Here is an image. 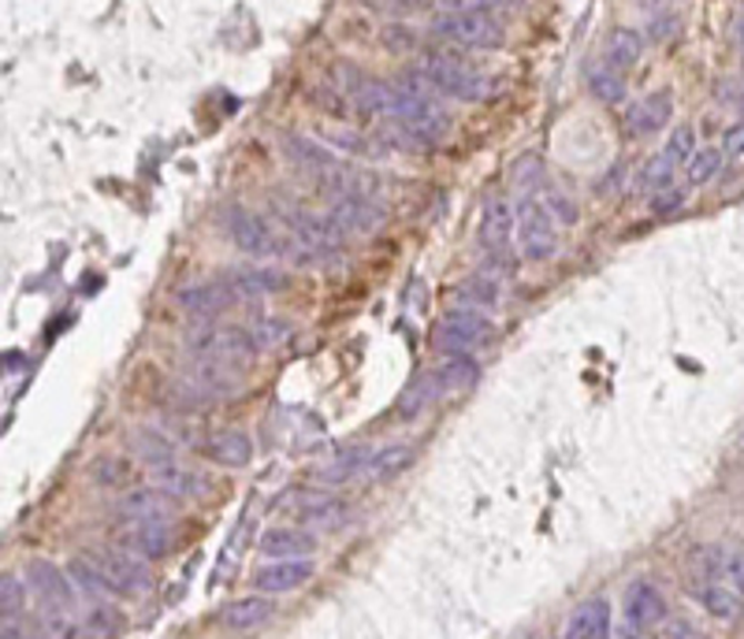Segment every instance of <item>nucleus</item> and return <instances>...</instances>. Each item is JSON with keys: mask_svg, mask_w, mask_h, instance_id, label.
Listing matches in <instances>:
<instances>
[{"mask_svg": "<svg viewBox=\"0 0 744 639\" xmlns=\"http://www.w3.org/2000/svg\"><path fill=\"white\" fill-rule=\"evenodd\" d=\"M492 12V4H446L443 16L432 19V34L459 49H503L506 27Z\"/></svg>", "mask_w": 744, "mask_h": 639, "instance_id": "obj_1", "label": "nucleus"}, {"mask_svg": "<svg viewBox=\"0 0 744 639\" xmlns=\"http://www.w3.org/2000/svg\"><path fill=\"white\" fill-rule=\"evenodd\" d=\"M87 558L98 566V572L109 580V588L115 599H138L153 588V569H149L145 558H138L134 550L127 547H90L82 550Z\"/></svg>", "mask_w": 744, "mask_h": 639, "instance_id": "obj_2", "label": "nucleus"}, {"mask_svg": "<svg viewBox=\"0 0 744 639\" xmlns=\"http://www.w3.org/2000/svg\"><path fill=\"white\" fill-rule=\"evenodd\" d=\"M187 349L194 357L209 361H228V365H247L258 357V338L250 327H231V324H198L187 332Z\"/></svg>", "mask_w": 744, "mask_h": 639, "instance_id": "obj_3", "label": "nucleus"}, {"mask_svg": "<svg viewBox=\"0 0 744 639\" xmlns=\"http://www.w3.org/2000/svg\"><path fill=\"white\" fill-rule=\"evenodd\" d=\"M495 338V324L492 316L481 313V308H446L443 320L435 324L432 346L443 349L446 357L451 354H473L481 346H492Z\"/></svg>", "mask_w": 744, "mask_h": 639, "instance_id": "obj_4", "label": "nucleus"}, {"mask_svg": "<svg viewBox=\"0 0 744 639\" xmlns=\"http://www.w3.org/2000/svg\"><path fill=\"white\" fill-rule=\"evenodd\" d=\"M424 74H429L432 90L440 98H454V101H484L495 93V79L484 71L470 68V63L454 60V57H429L424 60Z\"/></svg>", "mask_w": 744, "mask_h": 639, "instance_id": "obj_5", "label": "nucleus"}, {"mask_svg": "<svg viewBox=\"0 0 744 639\" xmlns=\"http://www.w3.org/2000/svg\"><path fill=\"white\" fill-rule=\"evenodd\" d=\"M555 212L540 205L533 194H521L517 201V242L525 261H551L559 250V231H555Z\"/></svg>", "mask_w": 744, "mask_h": 639, "instance_id": "obj_6", "label": "nucleus"}, {"mask_svg": "<svg viewBox=\"0 0 744 639\" xmlns=\"http://www.w3.org/2000/svg\"><path fill=\"white\" fill-rule=\"evenodd\" d=\"M280 149L286 153L291 164H298L302 172H310L313 179H321L324 186H343L346 183V164L328 145L313 142V138L283 131L280 134Z\"/></svg>", "mask_w": 744, "mask_h": 639, "instance_id": "obj_7", "label": "nucleus"}, {"mask_svg": "<svg viewBox=\"0 0 744 639\" xmlns=\"http://www.w3.org/2000/svg\"><path fill=\"white\" fill-rule=\"evenodd\" d=\"M275 212L283 216L286 234H291L294 246L302 253H328L346 239V234L339 231L328 216H313L310 209H298V205H291V201H275Z\"/></svg>", "mask_w": 744, "mask_h": 639, "instance_id": "obj_8", "label": "nucleus"}, {"mask_svg": "<svg viewBox=\"0 0 744 639\" xmlns=\"http://www.w3.org/2000/svg\"><path fill=\"white\" fill-rule=\"evenodd\" d=\"M223 220H228L231 242H235V246H239L242 253H247V257H253V261L283 257V239H280V234H275L261 216H253L250 209L231 205L228 212H223Z\"/></svg>", "mask_w": 744, "mask_h": 639, "instance_id": "obj_9", "label": "nucleus"}, {"mask_svg": "<svg viewBox=\"0 0 744 639\" xmlns=\"http://www.w3.org/2000/svg\"><path fill=\"white\" fill-rule=\"evenodd\" d=\"M395 123L406 126L410 134H418L424 145H435L446 131H451V112H446L435 98H410V93H402Z\"/></svg>", "mask_w": 744, "mask_h": 639, "instance_id": "obj_10", "label": "nucleus"}, {"mask_svg": "<svg viewBox=\"0 0 744 639\" xmlns=\"http://www.w3.org/2000/svg\"><path fill=\"white\" fill-rule=\"evenodd\" d=\"M183 383L194 394H201V398H231V394L242 390V372H239V365H228V361L194 357V361H187Z\"/></svg>", "mask_w": 744, "mask_h": 639, "instance_id": "obj_11", "label": "nucleus"}, {"mask_svg": "<svg viewBox=\"0 0 744 639\" xmlns=\"http://www.w3.org/2000/svg\"><path fill=\"white\" fill-rule=\"evenodd\" d=\"M328 220H332L343 234H369V231H376L380 223L388 220V209L380 205L376 197H369V194L343 190V194L335 197L332 212H328Z\"/></svg>", "mask_w": 744, "mask_h": 639, "instance_id": "obj_12", "label": "nucleus"}, {"mask_svg": "<svg viewBox=\"0 0 744 639\" xmlns=\"http://www.w3.org/2000/svg\"><path fill=\"white\" fill-rule=\"evenodd\" d=\"M175 302L187 316L201 320V324H217V316L228 313L239 302V294L231 291V283H187L175 294Z\"/></svg>", "mask_w": 744, "mask_h": 639, "instance_id": "obj_13", "label": "nucleus"}, {"mask_svg": "<svg viewBox=\"0 0 744 639\" xmlns=\"http://www.w3.org/2000/svg\"><path fill=\"white\" fill-rule=\"evenodd\" d=\"M517 234V205H510L503 194H487L481 209V242L492 253H506Z\"/></svg>", "mask_w": 744, "mask_h": 639, "instance_id": "obj_14", "label": "nucleus"}, {"mask_svg": "<svg viewBox=\"0 0 744 639\" xmlns=\"http://www.w3.org/2000/svg\"><path fill=\"white\" fill-rule=\"evenodd\" d=\"M258 550L269 561H305L316 550V531L310 528H291V525H275L258 539Z\"/></svg>", "mask_w": 744, "mask_h": 639, "instance_id": "obj_15", "label": "nucleus"}, {"mask_svg": "<svg viewBox=\"0 0 744 639\" xmlns=\"http://www.w3.org/2000/svg\"><path fill=\"white\" fill-rule=\"evenodd\" d=\"M123 547L153 566L172 554V528H168V520H131L123 528Z\"/></svg>", "mask_w": 744, "mask_h": 639, "instance_id": "obj_16", "label": "nucleus"}, {"mask_svg": "<svg viewBox=\"0 0 744 639\" xmlns=\"http://www.w3.org/2000/svg\"><path fill=\"white\" fill-rule=\"evenodd\" d=\"M622 610H625V621H630V625H641V628L663 625V621H666V613H670V610H666L663 591H658L652 580H633L630 588H625Z\"/></svg>", "mask_w": 744, "mask_h": 639, "instance_id": "obj_17", "label": "nucleus"}, {"mask_svg": "<svg viewBox=\"0 0 744 639\" xmlns=\"http://www.w3.org/2000/svg\"><path fill=\"white\" fill-rule=\"evenodd\" d=\"M27 584H30V591L38 595L41 606H74V595H79L68 572L57 569L52 561H30Z\"/></svg>", "mask_w": 744, "mask_h": 639, "instance_id": "obj_18", "label": "nucleus"}, {"mask_svg": "<svg viewBox=\"0 0 744 639\" xmlns=\"http://www.w3.org/2000/svg\"><path fill=\"white\" fill-rule=\"evenodd\" d=\"M175 498H168L164 491H157V487H131V491L120 495V503H115V509H120V517L127 520H168L179 514Z\"/></svg>", "mask_w": 744, "mask_h": 639, "instance_id": "obj_19", "label": "nucleus"}, {"mask_svg": "<svg viewBox=\"0 0 744 639\" xmlns=\"http://www.w3.org/2000/svg\"><path fill=\"white\" fill-rule=\"evenodd\" d=\"M670 112H674V93L655 90V93H647V98H641L630 112H625V131H630L633 138L658 134L670 123Z\"/></svg>", "mask_w": 744, "mask_h": 639, "instance_id": "obj_20", "label": "nucleus"}, {"mask_svg": "<svg viewBox=\"0 0 744 639\" xmlns=\"http://www.w3.org/2000/svg\"><path fill=\"white\" fill-rule=\"evenodd\" d=\"M313 577V561H269V566H261L253 572V588L261 595H286V591H298L305 580Z\"/></svg>", "mask_w": 744, "mask_h": 639, "instance_id": "obj_21", "label": "nucleus"}, {"mask_svg": "<svg viewBox=\"0 0 744 639\" xmlns=\"http://www.w3.org/2000/svg\"><path fill=\"white\" fill-rule=\"evenodd\" d=\"M205 450L209 462H217L223 468H247L250 457H253V443L247 432H235V428H223V432H212L209 443L201 446Z\"/></svg>", "mask_w": 744, "mask_h": 639, "instance_id": "obj_22", "label": "nucleus"}, {"mask_svg": "<svg viewBox=\"0 0 744 639\" xmlns=\"http://www.w3.org/2000/svg\"><path fill=\"white\" fill-rule=\"evenodd\" d=\"M153 487L164 491L168 498H175V503H187V498H198L209 491V479L201 476L198 468L164 465V468H153Z\"/></svg>", "mask_w": 744, "mask_h": 639, "instance_id": "obj_23", "label": "nucleus"}, {"mask_svg": "<svg viewBox=\"0 0 744 639\" xmlns=\"http://www.w3.org/2000/svg\"><path fill=\"white\" fill-rule=\"evenodd\" d=\"M562 639H611V602L607 599L581 602L566 621V636Z\"/></svg>", "mask_w": 744, "mask_h": 639, "instance_id": "obj_24", "label": "nucleus"}, {"mask_svg": "<svg viewBox=\"0 0 744 639\" xmlns=\"http://www.w3.org/2000/svg\"><path fill=\"white\" fill-rule=\"evenodd\" d=\"M275 617V602L269 599V595H247V599H235L231 606H223L220 621L228 628H235V632H253V628L269 625Z\"/></svg>", "mask_w": 744, "mask_h": 639, "instance_id": "obj_25", "label": "nucleus"}, {"mask_svg": "<svg viewBox=\"0 0 744 639\" xmlns=\"http://www.w3.org/2000/svg\"><path fill=\"white\" fill-rule=\"evenodd\" d=\"M372 454H376V450H369V446H346V450H343V454H335L328 465L313 468V479H316V484H332V487L350 484V479L365 476V468H369V462H372Z\"/></svg>", "mask_w": 744, "mask_h": 639, "instance_id": "obj_26", "label": "nucleus"}, {"mask_svg": "<svg viewBox=\"0 0 744 639\" xmlns=\"http://www.w3.org/2000/svg\"><path fill=\"white\" fill-rule=\"evenodd\" d=\"M298 517H302L305 525H316V528H343L346 517H350V506L339 495L310 491L302 503H298Z\"/></svg>", "mask_w": 744, "mask_h": 639, "instance_id": "obj_27", "label": "nucleus"}, {"mask_svg": "<svg viewBox=\"0 0 744 639\" xmlns=\"http://www.w3.org/2000/svg\"><path fill=\"white\" fill-rule=\"evenodd\" d=\"M644 57V34L633 27H614L607 41H603V63H611V68H633V63H641Z\"/></svg>", "mask_w": 744, "mask_h": 639, "instance_id": "obj_28", "label": "nucleus"}, {"mask_svg": "<svg viewBox=\"0 0 744 639\" xmlns=\"http://www.w3.org/2000/svg\"><path fill=\"white\" fill-rule=\"evenodd\" d=\"M413 465V446L406 443H391V446H380L376 454H372V462L365 468L369 484H384V479H395L399 473H406V468Z\"/></svg>", "mask_w": 744, "mask_h": 639, "instance_id": "obj_29", "label": "nucleus"}, {"mask_svg": "<svg viewBox=\"0 0 744 639\" xmlns=\"http://www.w3.org/2000/svg\"><path fill=\"white\" fill-rule=\"evenodd\" d=\"M454 297L465 305V308H495L499 305V297H503V283L495 280V275H487V272H481V275H470V280H462L459 286H454Z\"/></svg>", "mask_w": 744, "mask_h": 639, "instance_id": "obj_30", "label": "nucleus"}, {"mask_svg": "<svg viewBox=\"0 0 744 639\" xmlns=\"http://www.w3.org/2000/svg\"><path fill=\"white\" fill-rule=\"evenodd\" d=\"M696 599L704 602V610L711 617H718V621H737L741 610H744V599L737 591H730L726 584H696Z\"/></svg>", "mask_w": 744, "mask_h": 639, "instance_id": "obj_31", "label": "nucleus"}, {"mask_svg": "<svg viewBox=\"0 0 744 639\" xmlns=\"http://www.w3.org/2000/svg\"><path fill=\"white\" fill-rule=\"evenodd\" d=\"M584 82H589L592 98L603 101V104H622L625 93H630V87H625L622 71L611 68V63H592L589 74H584Z\"/></svg>", "mask_w": 744, "mask_h": 639, "instance_id": "obj_32", "label": "nucleus"}, {"mask_svg": "<svg viewBox=\"0 0 744 639\" xmlns=\"http://www.w3.org/2000/svg\"><path fill=\"white\" fill-rule=\"evenodd\" d=\"M41 636L49 639H87L82 617H74V606H41Z\"/></svg>", "mask_w": 744, "mask_h": 639, "instance_id": "obj_33", "label": "nucleus"}, {"mask_svg": "<svg viewBox=\"0 0 744 639\" xmlns=\"http://www.w3.org/2000/svg\"><path fill=\"white\" fill-rule=\"evenodd\" d=\"M231 291L239 297H269L283 291V275L269 268H235L231 272Z\"/></svg>", "mask_w": 744, "mask_h": 639, "instance_id": "obj_34", "label": "nucleus"}, {"mask_svg": "<svg viewBox=\"0 0 744 639\" xmlns=\"http://www.w3.org/2000/svg\"><path fill=\"white\" fill-rule=\"evenodd\" d=\"M435 376H440L443 390H465L481 379V365H476L473 354H451L440 368H435Z\"/></svg>", "mask_w": 744, "mask_h": 639, "instance_id": "obj_35", "label": "nucleus"}, {"mask_svg": "<svg viewBox=\"0 0 744 639\" xmlns=\"http://www.w3.org/2000/svg\"><path fill=\"white\" fill-rule=\"evenodd\" d=\"M440 394H446L443 390V383H440V376H435V372H424L421 379H413V387L402 394V402H399V413L402 417H418L421 409H429L435 398H440Z\"/></svg>", "mask_w": 744, "mask_h": 639, "instance_id": "obj_36", "label": "nucleus"}, {"mask_svg": "<svg viewBox=\"0 0 744 639\" xmlns=\"http://www.w3.org/2000/svg\"><path fill=\"white\" fill-rule=\"evenodd\" d=\"M68 577H71V584H74V591L90 595V599H104V595H112L109 580L101 577L98 566H93L87 554H79V558H71V561H68Z\"/></svg>", "mask_w": 744, "mask_h": 639, "instance_id": "obj_37", "label": "nucleus"}, {"mask_svg": "<svg viewBox=\"0 0 744 639\" xmlns=\"http://www.w3.org/2000/svg\"><path fill=\"white\" fill-rule=\"evenodd\" d=\"M82 628H87V639H112L123 628V617L109 602H93L90 610H82Z\"/></svg>", "mask_w": 744, "mask_h": 639, "instance_id": "obj_38", "label": "nucleus"}, {"mask_svg": "<svg viewBox=\"0 0 744 639\" xmlns=\"http://www.w3.org/2000/svg\"><path fill=\"white\" fill-rule=\"evenodd\" d=\"M134 454L142 457V462H145L149 468L175 465V450H172V443H168L164 435L149 432V428H142V432L134 435Z\"/></svg>", "mask_w": 744, "mask_h": 639, "instance_id": "obj_39", "label": "nucleus"}, {"mask_svg": "<svg viewBox=\"0 0 744 639\" xmlns=\"http://www.w3.org/2000/svg\"><path fill=\"white\" fill-rule=\"evenodd\" d=\"M722 149L718 145H704V149H696L693 153V160L685 164V179H688V186H707L711 179H715L718 172H722Z\"/></svg>", "mask_w": 744, "mask_h": 639, "instance_id": "obj_40", "label": "nucleus"}, {"mask_svg": "<svg viewBox=\"0 0 744 639\" xmlns=\"http://www.w3.org/2000/svg\"><path fill=\"white\" fill-rule=\"evenodd\" d=\"M674 172H677L674 160H670L666 153H655V156L641 168V190H647V194L670 190V186H674Z\"/></svg>", "mask_w": 744, "mask_h": 639, "instance_id": "obj_41", "label": "nucleus"}, {"mask_svg": "<svg viewBox=\"0 0 744 639\" xmlns=\"http://www.w3.org/2000/svg\"><path fill=\"white\" fill-rule=\"evenodd\" d=\"M663 153L674 160V164H688V160H693V153H696V131H693V126H688V123L674 126V131L666 134Z\"/></svg>", "mask_w": 744, "mask_h": 639, "instance_id": "obj_42", "label": "nucleus"}, {"mask_svg": "<svg viewBox=\"0 0 744 639\" xmlns=\"http://www.w3.org/2000/svg\"><path fill=\"white\" fill-rule=\"evenodd\" d=\"M718 580L726 584L730 591H737L741 599H744V550H722Z\"/></svg>", "mask_w": 744, "mask_h": 639, "instance_id": "obj_43", "label": "nucleus"}, {"mask_svg": "<svg viewBox=\"0 0 744 639\" xmlns=\"http://www.w3.org/2000/svg\"><path fill=\"white\" fill-rule=\"evenodd\" d=\"M0 610H4V617L23 613V584H19L16 572H4V580H0Z\"/></svg>", "mask_w": 744, "mask_h": 639, "instance_id": "obj_44", "label": "nucleus"}, {"mask_svg": "<svg viewBox=\"0 0 744 639\" xmlns=\"http://www.w3.org/2000/svg\"><path fill=\"white\" fill-rule=\"evenodd\" d=\"M647 209H652V216H670V212L685 209V190L682 186L658 190V194L647 197Z\"/></svg>", "mask_w": 744, "mask_h": 639, "instance_id": "obj_45", "label": "nucleus"}, {"mask_svg": "<svg viewBox=\"0 0 744 639\" xmlns=\"http://www.w3.org/2000/svg\"><path fill=\"white\" fill-rule=\"evenodd\" d=\"M250 332H253V338H258V346H275V343H283V338H286V332H291V327H286L283 320L261 316L258 324H250Z\"/></svg>", "mask_w": 744, "mask_h": 639, "instance_id": "obj_46", "label": "nucleus"}, {"mask_svg": "<svg viewBox=\"0 0 744 639\" xmlns=\"http://www.w3.org/2000/svg\"><path fill=\"white\" fill-rule=\"evenodd\" d=\"M510 175H514V183H521V186H533V183H540V175H544V168H540V160L536 156H517L514 160V168H510Z\"/></svg>", "mask_w": 744, "mask_h": 639, "instance_id": "obj_47", "label": "nucleus"}, {"mask_svg": "<svg viewBox=\"0 0 744 639\" xmlns=\"http://www.w3.org/2000/svg\"><path fill=\"white\" fill-rule=\"evenodd\" d=\"M718 149H722V156H726V160H744V120L722 131V145Z\"/></svg>", "mask_w": 744, "mask_h": 639, "instance_id": "obj_48", "label": "nucleus"}, {"mask_svg": "<svg viewBox=\"0 0 744 639\" xmlns=\"http://www.w3.org/2000/svg\"><path fill=\"white\" fill-rule=\"evenodd\" d=\"M384 45H388L391 52H406V49L418 45V38H413V30H410V27H388V30H384Z\"/></svg>", "mask_w": 744, "mask_h": 639, "instance_id": "obj_49", "label": "nucleus"}, {"mask_svg": "<svg viewBox=\"0 0 744 639\" xmlns=\"http://www.w3.org/2000/svg\"><path fill=\"white\" fill-rule=\"evenodd\" d=\"M674 27H677V16L670 12V8H663V12H658L652 23H647V34H652L655 41H663V38L674 34Z\"/></svg>", "mask_w": 744, "mask_h": 639, "instance_id": "obj_50", "label": "nucleus"}, {"mask_svg": "<svg viewBox=\"0 0 744 639\" xmlns=\"http://www.w3.org/2000/svg\"><path fill=\"white\" fill-rule=\"evenodd\" d=\"M332 142H335V145H343L346 153H369L365 138H358L354 131H335V134H332Z\"/></svg>", "mask_w": 744, "mask_h": 639, "instance_id": "obj_51", "label": "nucleus"}, {"mask_svg": "<svg viewBox=\"0 0 744 639\" xmlns=\"http://www.w3.org/2000/svg\"><path fill=\"white\" fill-rule=\"evenodd\" d=\"M0 636H4V639H27L23 625H19V617H4V625H0Z\"/></svg>", "mask_w": 744, "mask_h": 639, "instance_id": "obj_52", "label": "nucleus"}, {"mask_svg": "<svg viewBox=\"0 0 744 639\" xmlns=\"http://www.w3.org/2000/svg\"><path fill=\"white\" fill-rule=\"evenodd\" d=\"M622 639H655V636H652V628H641V625H630V621H625V625H622Z\"/></svg>", "mask_w": 744, "mask_h": 639, "instance_id": "obj_53", "label": "nucleus"}, {"mask_svg": "<svg viewBox=\"0 0 744 639\" xmlns=\"http://www.w3.org/2000/svg\"><path fill=\"white\" fill-rule=\"evenodd\" d=\"M733 34H737V45H741V52H744V12L737 16V27H733Z\"/></svg>", "mask_w": 744, "mask_h": 639, "instance_id": "obj_54", "label": "nucleus"}, {"mask_svg": "<svg viewBox=\"0 0 744 639\" xmlns=\"http://www.w3.org/2000/svg\"><path fill=\"white\" fill-rule=\"evenodd\" d=\"M737 109H741V120H744V101H741V104H737Z\"/></svg>", "mask_w": 744, "mask_h": 639, "instance_id": "obj_55", "label": "nucleus"}, {"mask_svg": "<svg viewBox=\"0 0 744 639\" xmlns=\"http://www.w3.org/2000/svg\"><path fill=\"white\" fill-rule=\"evenodd\" d=\"M514 639H529V636H514Z\"/></svg>", "mask_w": 744, "mask_h": 639, "instance_id": "obj_56", "label": "nucleus"}]
</instances>
